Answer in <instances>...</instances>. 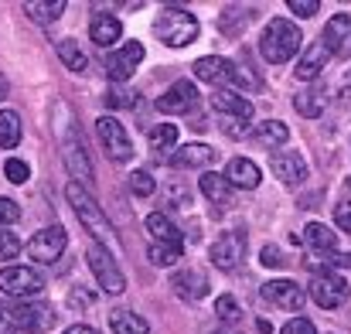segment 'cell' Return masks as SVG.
I'll return each mask as SVG.
<instances>
[{
	"label": "cell",
	"mask_w": 351,
	"mask_h": 334,
	"mask_svg": "<svg viewBox=\"0 0 351 334\" xmlns=\"http://www.w3.org/2000/svg\"><path fill=\"white\" fill-rule=\"evenodd\" d=\"M65 246H69V232L62 225H48V228L34 232V239L27 242V256H31V263H55V259H62Z\"/></svg>",
	"instance_id": "obj_7"
},
{
	"label": "cell",
	"mask_w": 351,
	"mask_h": 334,
	"mask_svg": "<svg viewBox=\"0 0 351 334\" xmlns=\"http://www.w3.org/2000/svg\"><path fill=\"white\" fill-rule=\"evenodd\" d=\"M311 297H314L317 307L335 311V307H341V304L348 300V283H345L335 270H317V276H314V283H311Z\"/></svg>",
	"instance_id": "obj_8"
},
{
	"label": "cell",
	"mask_w": 351,
	"mask_h": 334,
	"mask_svg": "<svg viewBox=\"0 0 351 334\" xmlns=\"http://www.w3.org/2000/svg\"><path fill=\"white\" fill-rule=\"evenodd\" d=\"M249 17H256V10H252V7H226V10H222L219 27H222L229 38H235V34H239V27H242V24H249Z\"/></svg>",
	"instance_id": "obj_33"
},
{
	"label": "cell",
	"mask_w": 351,
	"mask_h": 334,
	"mask_svg": "<svg viewBox=\"0 0 351 334\" xmlns=\"http://www.w3.org/2000/svg\"><path fill=\"white\" fill-rule=\"evenodd\" d=\"M245 259V232L242 228H232V232H222L215 242H212V263L219 270H235L239 263Z\"/></svg>",
	"instance_id": "obj_10"
},
{
	"label": "cell",
	"mask_w": 351,
	"mask_h": 334,
	"mask_svg": "<svg viewBox=\"0 0 351 334\" xmlns=\"http://www.w3.org/2000/svg\"><path fill=\"white\" fill-rule=\"evenodd\" d=\"M331 266H345V270H351V252H345V256H335V259H331Z\"/></svg>",
	"instance_id": "obj_48"
},
{
	"label": "cell",
	"mask_w": 351,
	"mask_h": 334,
	"mask_svg": "<svg viewBox=\"0 0 351 334\" xmlns=\"http://www.w3.org/2000/svg\"><path fill=\"white\" fill-rule=\"evenodd\" d=\"M17 219H21V208H17V202H10V198H0V228L14 225Z\"/></svg>",
	"instance_id": "obj_42"
},
{
	"label": "cell",
	"mask_w": 351,
	"mask_h": 334,
	"mask_svg": "<svg viewBox=\"0 0 351 334\" xmlns=\"http://www.w3.org/2000/svg\"><path fill=\"white\" fill-rule=\"evenodd\" d=\"M21 143V116L14 110H0V147L10 150Z\"/></svg>",
	"instance_id": "obj_32"
},
{
	"label": "cell",
	"mask_w": 351,
	"mask_h": 334,
	"mask_svg": "<svg viewBox=\"0 0 351 334\" xmlns=\"http://www.w3.org/2000/svg\"><path fill=\"white\" fill-rule=\"evenodd\" d=\"M256 140H259L263 147H280V143L290 140V130H287L283 119H266V123L256 126Z\"/></svg>",
	"instance_id": "obj_29"
},
{
	"label": "cell",
	"mask_w": 351,
	"mask_h": 334,
	"mask_svg": "<svg viewBox=\"0 0 351 334\" xmlns=\"http://www.w3.org/2000/svg\"><path fill=\"white\" fill-rule=\"evenodd\" d=\"M55 324H58V314H55L51 304H41V300L0 304V328H7V331L41 334V331H51Z\"/></svg>",
	"instance_id": "obj_2"
},
{
	"label": "cell",
	"mask_w": 351,
	"mask_h": 334,
	"mask_svg": "<svg viewBox=\"0 0 351 334\" xmlns=\"http://www.w3.org/2000/svg\"><path fill=\"white\" fill-rule=\"evenodd\" d=\"M130 188H133L136 198H150L157 184H154V178H150L147 171H133V174H130Z\"/></svg>",
	"instance_id": "obj_37"
},
{
	"label": "cell",
	"mask_w": 351,
	"mask_h": 334,
	"mask_svg": "<svg viewBox=\"0 0 351 334\" xmlns=\"http://www.w3.org/2000/svg\"><path fill=\"white\" fill-rule=\"evenodd\" d=\"M331 48L324 45V41H314V45H307V51H304V58L297 62V79H304V82H311V79H317L321 75V69L331 62Z\"/></svg>",
	"instance_id": "obj_18"
},
{
	"label": "cell",
	"mask_w": 351,
	"mask_h": 334,
	"mask_svg": "<svg viewBox=\"0 0 351 334\" xmlns=\"http://www.w3.org/2000/svg\"><path fill=\"white\" fill-rule=\"evenodd\" d=\"M273 174L287 188H297L307 181V160L300 154H273Z\"/></svg>",
	"instance_id": "obj_17"
},
{
	"label": "cell",
	"mask_w": 351,
	"mask_h": 334,
	"mask_svg": "<svg viewBox=\"0 0 351 334\" xmlns=\"http://www.w3.org/2000/svg\"><path fill=\"white\" fill-rule=\"evenodd\" d=\"M0 290L7 297H38L45 290V280L31 266H7L0 270Z\"/></svg>",
	"instance_id": "obj_9"
},
{
	"label": "cell",
	"mask_w": 351,
	"mask_h": 334,
	"mask_svg": "<svg viewBox=\"0 0 351 334\" xmlns=\"http://www.w3.org/2000/svg\"><path fill=\"white\" fill-rule=\"evenodd\" d=\"M226 181L235 184V188H256V184L263 181V171H259L252 160L235 157V160H229V167H226Z\"/></svg>",
	"instance_id": "obj_21"
},
{
	"label": "cell",
	"mask_w": 351,
	"mask_h": 334,
	"mask_svg": "<svg viewBox=\"0 0 351 334\" xmlns=\"http://www.w3.org/2000/svg\"><path fill=\"white\" fill-rule=\"evenodd\" d=\"M65 334H99V331H96V328H89V324H72Z\"/></svg>",
	"instance_id": "obj_47"
},
{
	"label": "cell",
	"mask_w": 351,
	"mask_h": 334,
	"mask_svg": "<svg viewBox=\"0 0 351 334\" xmlns=\"http://www.w3.org/2000/svg\"><path fill=\"white\" fill-rule=\"evenodd\" d=\"M0 99H7V79L0 75Z\"/></svg>",
	"instance_id": "obj_49"
},
{
	"label": "cell",
	"mask_w": 351,
	"mask_h": 334,
	"mask_svg": "<svg viewBox=\"0 0 351 334\" xmlns=\"http://www.w3.org/2000/svg\"><path fill=\"white\" fill-rule=\"evenodd\" d=\"M226 334H242V331H239V328H232V331H226Z\"/></svg>",
	"instance_id": "obj_50"
},
{
	"label": "cell",
	"mask_w": 351,
	"mask_h": 334,
	"mask_svg": "<svg viewBox=\"0 0 351 334\" xmlns=\"http://www.w3.org/2000/svg\"><path fill=\"white\" fill-rule=\"evenodd\" d=\"M324 106H328V99H324L321 89H307V93H297V96H293V110L300 112V116H307V119L321 116Z\"/></svg>",
	"instance_id": "obj_30"
},
{
	"label": "cell",
	"mask_w": 351,
	"mask_h": 334,
	"mask_svg": "<svg viewBox=\"0 0 351 334\" xmlns=\"http://www.w3.org/2000/svg\"><path fill=\"white\" fill-rule=\"evenodd\" d=\"M147 228H150V235H154L157 242H164V246H178V249H181V232H178V225L171 222L164 212L147 215Z\"/></svg>",
	"instance_id": "obj_24"
},
{
	"label": "cell",
	"mask_w": 351,
	"mask_h": 334,
	"mask_svg": "<svg viewBox=\"0 0 351 334\" xmlns=\"http://www.w3.org/2000/svg\"><path fill=\"white\" fill-rule=\"evenodd\" d=\"M65 198H69L72 212L79 215V222L86 225V232L93 235V242H99V246H106V249L113 252V249H117V228L106 219V212L96 205V198H93L79 181H72V184L65 188Z\"/></svg>",
	"instance_id": "obj_1"
},
{
	"label": "cell",
	"mask_w": 351,
	"mask_h": 334,
	"mask_svg": "<svg viewBox=\"0 0 351 334\" xmlns=\"http://www.w3.org/2000/svg\"><path fill=\"white\" fill-rule=\"evenodd\" d=\"M86 263H89V270H93L99 290H106V294H113V297H119V294L126 290V280H123V273H119L117 256H113L106 246L89 242V246H86Z\"/></svg>",
	"instance_id": "obj_5"
},
{
	"label": "cell",
	"mask_w": 351,
	"mask_h": 334,
	"mask_svg": "<svg viewBox=\"0 0 351 334\" xmlns=\"http://www.w3.org/2000/svg\"><path fill=\"white\" fill-rule=\"evenodd\" d=\"M222 133H229L232 140H245V136H252V126H249V119H235V116H226V123H222Z\"/></svg>",
	"instance_id": "obj_39"
},
{
	"label": "cell",
	"mask_w": 351,
	"mask_h": 334,
	"mask_svg": "<svg viewBox=\"0 0 351 334\" xmlns=\"http://www.w3.org/2000/svg\"><path fill=\"white\" fill-rule=\"evenodd\" d=\"M304 235H307V246L317 249V252H335V249H338V235H335V228H328V225L311 222Z\"/></svg>",
	"instance_id": "obj_26"
},
{
	"label": "cell",
	"mask_w": 351,
	"mask_h": 334,
	"mask_svg": "<svg viewBox=\"0 0 351 334\" xmlns=\"http://www.w3.org/2000/svg\"><path fill=\"white\" fill-rule=\"evenodd\" d=\"M351 31V14H338L335 21H328V27H324V45L331 48V51H341V45H345V38H348Z\"/></svg>",
	"instance_id": "obj_31"
},
{
	"label": "cell",
	"mask_w": 351,
	"mask_h": 334,
	"mask_svg": "<svg viewBox=\"0 0 351 334\" xmlns=\"http://www.w3.org/2000/svg\"><path fill=\"white\" fill-rule=\"evenodd\" d=\"M195 75H198L202 82H239V79H242L232 62H226V58H219V55L198 58V62H195ZM242 82H245V79H242Z\"/></svg>",
	"instance_id": "obj_16"
},
{
	"label": "cell",
	"mask_w": 351,
	"mask_h": 334,
	"mask_svg": "<svg viewBox=\"0 0 351 334\" xmlns=\"http://www.w3.org/2000/svg\"><path fill=\"white\" fill-rule=\"evenodd\" d=\"M335 222H338V228L351 232V202H345V205H338V208H335Z\"/></svg>",
	"instance_id": "obj_46"
},
{
	"label": "cell",
	"mask_w": 351,
	"mask_h": 334,
	"mask_svg": "<svg viewBox=\"0 0 351 334\" xmlns=\"http://www.w3.org/2000/svg\"><path fill=\"white\" fill-rule=\"evenodd\" d=\"M119 34H123V24H119L117 14H96L93 21H89V38L96 41V45H117Z\"/></svg>",
	"instance_id": "obj_20"
},
{
	"label": "cell",
	"mask_w": 351,
	"mask_h": 334,
	"mask_svg": "<svg viewBox=\"0 0 351 334\" xmlns=\"http://www.w3.org/2000/svg\"><path fill=\"white\" fill-rule=\"evenodd\" d=\"M106 106H110V110H133V106H136V93H130V89H123V86H113V89L106 93Z\"/></svg>",
	"instance_id": "obj_36"
},
{
	"label": "cell",
	"mask_w": 351,
	"mask_h": 334,
	"mask_svg": "<svg viewBox=\"0 0 351 334\" xmlns=\"http://www.w3.org/2000/svg\"><path fill=\"white\" fill-rule=\"evenodd\" d=\"M300 45H304L300 27H297L293 21H287V17H276V21L266 24V31H263V38H259V55H263L269 65H283V62H290V58L300 51Z\"/></svg>",
	"instance_id": "obj_3"
},
{
	"label": "cell",
	"mask_w": 351,
	"mask_h": 334,
	"mask_svg": "<svg viewBox=\"0 0 351 334\" xmlns=\"http://www.w3.org/2000/svg\"><path fill=\"white\" fill-rule=\"evenodd\" d=\"M198 106V89L191 82H174L160 99H157V110L167 112V116H184Z\"/></svg>",
	"instance_id": "obj_14"
},
{
	"label": "cell",
	"mask_w": 351,
	"mask_h": 334,
	"mask_svg": "<svg viewBox=\"0 0 351 334\" xmlns=\"http://www.w3.org/2000/svg\"><path fill=\"white\" fill-rule=\"evenodd\" d=\"M110 328L117 334H150V324L140 314H133V311H113L110 314Z\"/></svg>",
	"instance_id": "obj_25"
},
{
	"label": "cell",
	"mask_w": 351,
	"mask_h": 334,
	"mask_svg": "<svg viewBox=\"0 0 351 334\" xmlns=\"http://www.w3.org/2000/svg\"><path fill=\"white\" fill-rule=\"evenodd\" d=\"M171 290H174L181 300L198 304V300L208 297V276H205V270H198V266H184V270H178V273L171 276Z\"/></svg>",
	"instance_id": "obj_13"
},
{
	"label": "cell",
	"mask_w": 351,
	"mask_h": 334,
	"mask_svg": "<svg viewBox=\"0 0 351 334\" xmlns=\"http://www.w3.org/2000/svg\"><path fill=\"white\" fill-rule=\"evenodd\" d=\"M62 154H65V167H69V174L86 188V184H93V164H89V157H86V147H82V140H79V133L75 130H69L65 133V140H62Z\"/></svg>",
	"instance_id": "obj_12"
},
{
	"label": "cell",
	"mask_w": 351,
	"mask_h": 334,
	"mask_svg": "<svg viewBox=\"0 0 351 334\" xmlns=\"http://www.w3.org/2000/svg\"><path fill=\"white\" fill-rule=\"evenodd\" d=\"M198 188H202V195H205L212 205H219V208L232 205V188H229L226 174H202V178H198Z\"/></svg>",
	"instance_id": "obj_22"
},
{
	"label": "cell",
	"mask_w": 351,
	"mask_h": 334,
	"mask_svg": "<svg viewBox=\"0 0 351 334\" xmlns=\"http://www.w3.org/2000/svg\"><path fill=\"white\" fill-rule=\"evenodd\" d=\"M198 17L195 14H188V10H181V7H167V10H160V17L154 21V34L164 41V45H171V48H184V45H191L195 38H198Z\"/></svg>",
	"instance_id": "obj_4"
},
{
	"label": "cell",
	"mask_w": 351,
	"mask_h": 334,
	"mask_svg": "<svg viewBox=\"0 0 351 334\" xmlns=\"http://www.w3.org/2000/svg\"><path fill=\"white\" fill-rule=\"evenodd\" d=\"M212 160H215V150L208 143H184L174 154V164L178 167H208Z\"/></svg>",
	"instance_id": "obj_23"
},
{
	"label": "cell",
	"mask_w": 351,
	"mask_h": 334,
	"mask_svg": "<svg viewBox=\"0 0 351 334\" xmlns=\"http://www.w3.org/2000/svg\"><path fill=\"white\" fill-rule=\"evenodd\" d=\"M259 263H263V266H269V270H280V266H287V259H283V252H280L276 246H263V252H259Z\"/></svg>",
	"instance_id": "obj_43"
},
{
	"label": "cell",
	"mask_w": 351,
	"mask_h": 334,
	"mask_svg": "<svg viewBox=\"0 0 351 334\" xmlns=\"http://www.w3.org/2000/svg\"><path fill=\"white\" fill-rule=\"evenodd\" d=\"M287 7H290V10L297 14V17H314L321 3H317V0H290Z\"/></svg>",
	"instance_id": "obj_45"
},
{
	"label": "cell",
	"mask_w": 351,
	"mask_h": 334,
	"mask_svg": "<svg viewBox=\"0 0 351 334\" xmlns=\"http://www.w3.org/2000/svg\"><path fill=\"white\" fill-rule=\"evenodd\" d=\"M140 62H143V45H140V41H126L123 48L106 55V75L119 86V82H126V79L136 72Z\"/></svg>",
	"instance_id": "obj_11"
},
{
	"label": "cell",
	"mask_w": 351,
	"mask_h": 334,
	"mask_svg": "<svg viewBox=\"0 0 351 334\" xmlns=\"http://www.w3.org/2000/svg\"><path fill=\"white\" fill-rule=\"evenodd\" d=\"M3 174H7V181H10V184H24L31 171H27V164H24V160H17V157H10V160L3 164Z\"/></svg>",
	"instance_id": "obj_41"
},
{
	"label": "cell",
	"mask_w": 351,
	"mask_h": 334,
	"mask_svg": "<svg viewBox=\"0 0 351 334\" xmlns=\"http://www.w3.org/2000/svg\"><path fill=\"white\" fill-rule=\"evenodd\" d=\"M147 259L154 263V266H178L181 263V249L178 246H164V242H154L150 249H147Z\"/></svg>",
	"instance_id": "obj_34"
},
{
	"label": "cell",
	"mask_w": 351,
	"mask_h": 334,
	"mask_svg": "<svg viewBox=\"0 0 351 334\" xmlns=\"http://www.w3.org/2000/svg\"><path fill=\"white\" fill-rule=\"evenodd\" d=\"M280 334H317V328H314L307 318H290V321L280 328Z\"/></svg>",
	"instance_id": "obj_44"
},
{
	"label": "cell",
	"mask_w": 351,
	"mask_h": 334,
	"mask_svg": "<svg viewBox=\"0 0 351 334\" xmlns=\"http://www.w3.org/2000/svg\"><path fill=\"white\" fill-rule=\"evenodd\" d=\"M58 58H62V65H65L69 72H86V69H89L86 51H82V48H79V41H72V38L58 41Z\"/></svg>",
	"instance_id": "obj_28"
},
{
	"label": "cell",
	"mask_w": 351,
	"mask_h": 334,
	"mask_svg": "<svg viewBox=\"0 0 351 334\" xmlns=\"http://www.w3.org/2000/svg\"><path fill=\"white\" fill-rule=\"evenodd\" d=\"M263 300L280 307V311H300L304 307V290L293 280H269L263 287Z\"/></svg>",
	"instance_id": "obj_15"
},
{
	"label": "cell",
	"mask_w": 351,
	"mask_h": 334,
	"mask_svg": "<svg viewBox=\"0 0 351 334\" xmlns=\"http://www.w3.org/2000/svg\"><path fill=\"white\" fill-rule=\"evenodd\" d=\"M212 110L222 112V116H235V119H252V103L242 99L232 89H219L212 96Z\"/></svg>",
	"instance_id": "obj_19"
},
{
	"label": "cell",
	"mask_w": 351,
	"mask_h": 334,
	"mask_svg": "<svg viewBox=\"0 0 351 334\" xmlns=\"http://www.w3.org/2000/svg\"><path fill=\"white\" fill-rule=\"evenodd\" d=\"M24 10L31 14V21H38V24H51L55 17L65 14V0H31V3H24Z\"/></svg>",
	"instance_id": "obj_27"
},
{
	"label": "cell",
	"mask_w": 351,
	"mask_h": 334,
	"mask_svg": "<svg viewBox=\"0 0 351 334\" xmlns=\"http://www.w3.org/2000/svg\"><path fill=\"white\" fill-rule=\"evenodd\" d=\"M96 136H99L103 150H106L117 164H126V160L133 157V143H130L126 126H123L119 119H113V116H99V119H96Z\"/></svg>",
	"instance_id": "obj_6"
},
{
	"label": "cell",
	"mask_w": 351,
	"mask_h": 334,
	"mask_svg": "<svg viewBox=\"0 0 351 334\" xmlns=\"http://www.w3.org/2000/svg\"><path fill=\"white\" fill-rule=\"evenodd\" d=\"M215 314H219L222 321H229V324H235V321L242 318V314H239V304H235V297H229V294L215 300Z\"/></svg>",
	"instance_id": "obj_40"
},
{
	"label": "cell",
	"mask_w": 351,
	"mask_h": 334,
	"mask_svg": "<svg viewBox=\"0 0 351 334\" xmlns=\"http://www.w3.org/2000/svg\"><path fill=\"white\" fill-rule=\"evenodd\" d=\"M147 140H150L154 150H171V147L178 143V126H174V123H157Z\"/></svg>",
	"instance_id": "obj_35"
},
{
	"label": "cell",
	"mask_w": 351,
	"mask_h": 334,
	"mask_svg": "<svg viewBox=\"0 0 351 334\" xmlns=\"http://www.w3.org/2000/svg\"><path fill=\"white\" fill-rule=\"evenodd\" d=\"M21 252V239L10 228H0V263H10Z\"/></svg>",
	"instance_id": "obj_38"
}]
</instances>
